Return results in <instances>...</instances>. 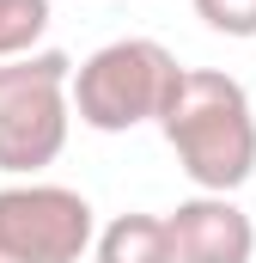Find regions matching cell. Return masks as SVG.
I'll return each mask as SVG.
<instances>
[{
    "label": "cell",
    "mask_w": 256,
    "mask_h": 263,
    "mask_svg": "<svg viewBox=\"0 0 256 263\" xmlns=\"http://www.w3.org/2000/svg\"><path fill=\"white\" fill-rule=\"evenodd\" d=\"M153 123L201 196H232L238 184L256 178V110L232 73L177 67Z\"/></svg>",
    "instance_id": "6da1fadb"
},
{
    "label": "cell",
    "mask_w": 256,
    "mask_h": 263,
    "mask_svg": "<svg viewBox=\"0 0 256 263\" xmlns=\"http://www.w3.org/2000/svg\"><path fill=\"white\" fill-rule=\"evenodd\" d=\"M177 80V55L159 37H116L67 73V110L98 135H128L159 117Z\"/></svg>",
    "instance_id": "7a4b0ae2"
},
{
    "label": "cell",
    "mask_w": 256,
    "mask_h": 263,
    "mask_svg": "<svg viewBox=\"0 0 256 263\" xmlns=\"http://www.w3.org/2000/svg\"><path fill=\"white\" fill-rule=\"evenodd\" d=\"M98 214L67 184H6L0 190V263H79L92 251Z\"/></svg>",
    "instance_id": "3957f363"
},
{
    "label": "cell",
    "mask_w": 256,
    "mask_h": 263,
    "mask_svg": "<svg viewBox=\"0 0 256 263\" xmlns=\"http://www.w3.org/2000/svg\"><path fill=\"white\" fill-rule=\"evenodd\" d=\"M73 129L67 110V86H37L0 104V172L6 178H37L43 165H55Z\"/></svg>",
    "instance_id": "277c9868"
},
{
    "label": "cell",
    "mask_w": 256,
    "mask_h": 263,
    "mask_svg": "<svg viewBox=\"0 0 256 263\" xmlns=\"http://www.w3.org/2000/svg\"><path fill=\"white\" fill-rule=\"evenodd\" d=\"M171 233V263H250L256 257V220L232 196H201L177 202L165 214Z\"/></svg>",
    "instance_id": "5b68a950"
},
{
    "label": "cell",
    "mask_w": 256,
    "mask_h": 263,
    "mask_svg": "<svg viewBox=\"0 0 256 263\" xmlns=\"http://www.w3.org/2000/svg\"><path fill=\"white\" fill-rule=\"evenodd\" d=\"M92 263H171L165 214H116L92 233Z\"/></svg>",
    "instance_id": "8992f818"
},
{
    "label": "cell",
    "mask_w": 256,
    "mask_h": 263,
    "mask_svg": "<svg viewBox=\"0 0 256 263\" xmlns=\"http://www.w3.org/2000/svg\"><path fill=\"white\" fill-rule=\"evenodd\" d=\"M67 73H73V55H61V49L12 55V62H0V104L18 92H37V86H67Z\"/></svg>",
    "instance_id": "52a82bcc"
},
{
    "label": "cell",
    "mask_w": 256,
    "mask_h": 263,
    "mask_svg": "<svg viewBox=\"0 0 256 263\" xmlns=\"http://www.w3.org/2000/svg\"><path fill=\"white\" fill-rule=\"evenodd\" d=\"M49 31V0H0V62L31 55Z\"/></svg>",
    "instance_id": "ba28073f"
},
{
    "label": "cell",
    "mask_w": 256,
    "mask_h": 263,
    "mask_svg": "<svg viewBox=\"0 0 256 263\" xmlns=\"http://www.w3.org/2000/svg\"><path fill=\"white\" fill-rule=\"evenodd\" d=\"M195 18L220 37H256V0H195Z\"/></svg>",
    "instance_id": "9c48e42d"
}]
</instances>
